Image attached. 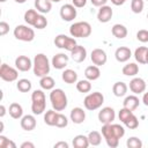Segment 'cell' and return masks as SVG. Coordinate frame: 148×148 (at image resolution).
<instances>
[{
	"mask_svg": "<svg viewBox=\"0 0 148 148\" xmlns=\"http://www.w3.org/2000/svg\"><path fill=\"white\" fill-rule=\"evenodd\" d=\"M34 65H32V69H34V74L37 77H43L45 75H47L50 73V61L47 59V57L44 53H37L34 58Z\"/></svg>",
	"mask_w": 148,
	"mask_h": 148,
	"instance_id": "obj_1",
	"label": "cell"
},
{
	"mask_svg": "<svg viewBox=\"0 0 148 148\" xmlns=\"http://www.w3.org/2000/svg\"><path fill=\"white\" fill-rule=\"evenodd\" d=\"M50 102L51 105L53 108V110L56 111H62L67 108V96L65 94V91L60 88H53L50 92Z\"/></svg>",
	"mask_w": 148,
	"mask_h": 148,
	"instance_id": "obj_2",
	"label": "cell"
},
{
	"mask_svg": "<svg viewBox=\"0 0 148 148\" xmlns=\"http://www.w3.org/2000/svg\"><path fill=\"white\" fill-rule=\"evenodd\" d=\"M46 108V98L43 90L37 89L31 94V111L34 114H42Z\"/></svg>",
	"mask_w": 148,
	"mask_h": 148,
	"instance_id": "obj_3",
	"label": "cell"
},
{
	"mask_svg": "<svg viewBox=\"0 0 148 148\" xmlns=\"http://www.w3.org/2000/svg\"><path fill=\"white\" fill-rule=\"evenodd\" d=\"M69 34L74 38H87L91 34V25L86 21L75 22L69 27Z\"/></svg>",
	"mask_w": 148,
	"mask_h": 148,
	"instance_id": "obj_4",
	"label": "cell"
},
{
	"mask_svg": "<svg viewBox=\"0 0 148 148\" xmlns=\"http://www.w3.org/2000/svg\"><path fill=\"white\" fill-rule=\"evenodd\" d=\"M104 103V96L102 92L99 91H95V92H91L89 95H87L83 99V105L87 110L89 111H94V110H97L98 108L102 106V104Z\"/></svg>",
	"mask_w": 148,
	"mask_h": 148,
	"instance_id": "obj_5",
	"label": "cell"
},
{
	"mask_svg": "<svg viewBox=\"0 0 148 148\" xmlns=\"http://www.w3.org/2000/svg\"><path fill=\"white\" fill-rule=\"evenodd\" d=\"M102 135L104 136L106 145L111 148H116L119 145V138L116 134L113 127H112V123L111 124H104L102 127Z\"/></svg>",
	"mask_w": 148,
	"mask_h": 148,
	"instance_id": "obj_6",
	"label": "cell"
},
{
	"mask_svg": "<svg viewBox=\"0 0 148 148\" xmlns=\"http://www.w3.org/2000/svg\"><path fill=\"white\" fill-rule=\"evenodd\" d=\"M14 37L22 42H31L35 38V31L32 28H29L28 25L18 24L14 29Z\"/></svg>",
	"mask_w": 148,
	"mask_h": 148,
	"instance_id": "obj_7",
	"label": "cell"
},
{
	"mask_svg": "<svg viewBox=\"0 0 148 148\" xmlns=\"http://www.w3.org/2000/svg\"><path fill=\"white\" fill-rule=\"evenodd\" d=\"M54 45L59 49H64V50H67V51L71 52L77 44H76L75 38L68 37L64 34H60L54 38Z\"/></svg>",
	"mask_w": 148,
	"mask_h": 148,
	"instance_id": "obj_8",
	"label": "cell"
},
{
	"mask_svg": "<svg viewBox=\"0 0 148 148\" xmlns=\"http://www.w3.org/2000/svg\"><path fill=\"white\" fill-rule=\"evenodd\" d=\"M18 69L7 64H2L0 67V77L6 82H14L18 77Z\"/></svg>",
	"mask_w": 148,
	"mask_h": 148,
	"instance_id": "obj_9",
	"label": "cell"
},
{
	"mask_svg": "<svg viewBox=\"0 0 148 148\" xmlns=\"http://www.w3.org/2000/svg\"><path fill=\"white\" fill-rule=\"evenodd\" d=\"M60 17L66 21V22H71L73 21L76 15H77V12H76V7L74 5H71V3H65L61 6L60 8Z\"/></svg>",
	"mask_w": 148,
	"mask_h": 148,
	"instance_id": "obj_10",
	"label": "cell"
},
{
	"mask_svg": "<svg viewBox=\"0 0 148 148\" xmlns=\"http://www.w3.org/2000/svg\"><path fill=\"white\" fill-rule=\"evenodd\" d=\"M116 118V112L111 106H105L98 112V120L104 124H111Z\"/></svg>",
	"mask_w": 148,
	"mask_h": 148,
	"instance_id": "obj_11",
	"label": "cell"
},
{
	"mask_svg": "<svg viewBox=\"0 0 148 148\" xmlns=\"http://www.w3.org/2000/svg\"><path fill=\"white\" fill-rule=\"evenodd\" d=\"M90 59H91V61H92L94 65H96V66H103V65H105V62L108 60V56H106V53H105L104 50H102V49H94L91 51Z\"/></svg>",
	"mask_w": 148,
	"mask_h": 148,
	"instance_id": "obj_12",
	"label": "cell"
},
{
	"mask_svg": "<svg viewBox=\"0 0 148 148\" xmlns=\"http://www.w3.org/2000/svg\"><path fill=\"white\" fill-rule=\"evenodd\" d=\"M32 65H34V62L27 56H18L15 59V66L21 72H28L32 67Z\"/></svg>",
	"mask_w": 148,
	"mask_h": 148,
	"instance_id": "obj_13",
	"label": "cell"
},
{
	"mask_svg": "<svg viewBox=\"0 0 148 148\" xmlns=\"http://www.w3.org/2000/svg\"><path fill=\"white\" fill-rule=\"evenodd\" d=\"M130 90L138 95V94H141L146 90V82L141 77H133L131 81H130Z\"/></svg>",
	"mask_w": 148,
	"mask_h": 148,
	"instance_id": "obj_14",
	"label": "cell"
},
{
	"mask_svg": "<svg viewBox=\"0 0 148 148\" xmlns=\"http://www.w3.org/2000/svg\"><path fill=\"white\" fill-rule=\"evenodd\" d=\"M112 15H113L112 8L110 6H108V5H104V6L99 7V9L97 12V20L99 22H102V23H106V22H109L111 20Z\"/></svg>",
	"mask_w": 148,
	"mask_h": 148,
	"instance_id": "obj_15",
	"label": "cell"
},
{
	"mask_svg": "<svg viewBox=\"0 0 148 148\" xmlns=\"http://www.w3.org/2000/svg\"><path fill=\"white\" fill-rule=\"evenodd\" d=\"M68 64V56H66L65 53H57L53 56L52 60H51V65L56 68V69H64Z\"/></svg>",
	"mask_w": 148,
	"mask_h": 148,
	"instance_id": "obj_16",
	"label": "cell"
},
{
	"mask_svg": "<svg viewBox=\"0 0 148 148\" xmlns=\"http://www.w3.org/2000/svg\"><path fill=\"white\" fill-rule=\"evenodd\" d=\"M71 57L75 62H82L87 58V50L82 45H76L71 51Z\"/></svg>",
	"mask_w": 148,
	"mask_h": 148,
	"instance_id": "obj_17",
	"label": "cell"
},
{
	"mask_svg": "<svg viewBox=\"0 0 148 148\" xmlns=\"http://www.w3.org/2000/svg\"><path fill=\"white\" fill-rule=\"evenodd\" d=\"M114 57L117 59V61L119 62H126L127 60H130V58L132 57V52L131 49L127 46H120L114 52Z\"/></svg>",
	"mask_w": 148,
	"mask_h": 148,
	"instance_id": "obj_18",
	"label": "cell"
},
{
	"mask_svg": "<svg viewBox=\"0 0 148 148\" xmlns=\"http://www.w3.org/2000/svg\"><path fill=\"white\" fill-rule=\"evenodd\" d=\"M21 127L24 130V131H32L35 130L36 125H37V121H36V118L32 116V114H25L21 118Z\"/></svg>",
	"mask_w": 148,
	"mask_h": 148,
	"instance_id": "obj_19",
	"label": "cell"
},
{
	"mask_svg": "<svg viewBox=\"0 0 148 148\" xmlns=\"http://www.w3.org/2000/svg\"><path fill=\"white\" fill-rule=\"evenodd\" d=\"M69 118L74 124H82L84 121V119H86V112L83 111L82 108H79V106L73 108L71 110Z\"/></svg>",
	"mask_w": 148,
	"mask_h": 148,
	"instance_id": "obj_20",
	"label": "cell"
},
{
	"mask_svg": "<svg viewBox=\"0 0 148 148\" xmlns=\"http://www.w3.org/2000/svg\"><path fill=\"white\" fill-rule=\"evenodd\" d=\"M35 8L40 14H47L52 9L51 0H35Z\"/></svg>",
	"mask_w": 148,
	"mask_h": 148,
	"instance_id": "obj_21",
	"label": "cell"
},
{
	"mask_svg": "<svg viewBox=\"0 0 148 148\" xmlns=\"http://www.w3.org/2000/svg\"><path fill=\"white\" fill-rule=\"evenodd\" d=\"M84 76L87 77V80L89 81H95L101 76V71L98 68V66L92 65V66H88L84 71Z\"/></svg>",
	"mask_w": 148,
	"mask_h": 148,
	"instance_id": "obj_22",
	"label": "cell"
},
{
	"mask_svg": "<svg viewBox=\"0 0 148 148\" xmlns=\"http://www.w3.org/2000/svg\"><path fill=\"white\" fill-rule=\"evenodd\" d=\"M140 104V101L139 98L135 96V95H130V96H126L124 102H123V106L131 110V111H134Z\"/></svg>",
	"mask_w": 148,
	"mask_h": 148,
	"instance_id": "obj_23",
	"label": "cell"
},
{
	"mask_svg": "<svg viewBox=\"0 0 148 148\" xmlns=\"http://www.w3.org/2000/svg\"><path fill=\"white\" fill-rule=\"evenodd\" d=\"M61 79L64 82L68 83V84H73L77 81V73L74 69H65L61 74Z\"/></svg>",
	"mask_w": 148,
	"mask_h": 148,
	"instance_id": "obj_24",
	"label": "cell"
},
{
	"mask_svg": "<svg viewBox=\"0 0 148 148\" xmlns=\"http://www.w3.org/2000/svg\"><path fill=\"white\" fill-rule=\"evenodd\" d=\"M8 112L13 119H21L23 117V109H22L21 104H18V103H12L9 105Z\"/></svg>",
	"mask_w": 148,
	"mask_h": 148,
	"instance_id": "obj_25",
	"label": "cell"
},
{
	"mask_svg": "<svg viewBox=\"0 0 148 148\" xmlns=\"http://www.w3.org/2000/svg\"><path fill=\"white\" fill-rule=\"evenodd\" d=\"M111 32H112V35H113L116 38L123 39V38H125V37L127 36V28H126L124 24L117 23V24H114V25L112 27Z\"/></svg>",
	"mask_w": 148,
	"mask_h": 148,
	"instance_id": "obj_26",
	"label": "cell"
},
{
	"mask_svg": "<svg viewBox=\"0 0 148 148\" xmlns=\"http://www.w3.org/2000/svg\"><path fill=\"white\" fill-rule=\"evenodd\" d=\"M127 89H128L127 84L125 82H121V81L116 82L113 84V87H112V91H113V95L116 97H123V96H125L126 92H127Z\"/></svg>",
	"mask_w": 148,
	"mask_h": 148,
	"instance_id": "obj_27",
	"label": "cell"
},
{
	"mask_svg": "<svg viewBox=\"0 0 148 148\" xmlns=\"http://www.w3.org/2000/svg\"><path fill=\"white\" fill-rule=\"evenodd\" d=\"M72 143H73L74 148H88V146L90 145L89 140H88V136H86L83 134H79V135L74 136Z\"/></svg>",
	"mask_w": 148,
	"mask_h": 148,
	"instance_id": "obj_28",
	"label": "cell"
},
{
	"mask_svg": "<svg viewBox=\"0 0 148 148\" xmlns=\"http://www.w3.org/2000/svg\"><path fill=\"white\" fill-rule=\"evenodd\" d=\"M147 51H148V47H146V46H139L138 49H135L134 58L139 64H147V60H146Z\"/></svg>",
	"mask_w": 148,
	"mask_h": 148,
	"instance_id": "obj_29",
	"label": "cell"
},
{
	"mask_svg": "<svg viewBox=\"0 0 148 148\" xmlns=\"http://www.w3.org/2000/svg\"><path fill=\"white\" fill-rule=\"evenodd\" d=\"M39 86L44 90H52L54 88V86H56V82H54V79L53 77H51L49 75H45V76L40 77Z\"/></svg>",
	"mask_w": 148,
	"mask_h": 148,
	"instance_id": "obj_30",
	"label": "cell"
},
{
	"mask_svg": "<svg viewBox=\"0 0 148 148\" xmlns=\"http://www.w3.org/2000/svg\"><path fill=\"white\" fill-rule=\"evenodd\" d=\"M123 74L126 76H135L139 73V66L135 62H130L123 67Z\"/></svg>",
	"mask_w": 148,
	"mask_h": 148,
	"instance_id": "obj_31",
	"label": "cell"
},
{
	"mask_svg": "<svg viewBox=\"0 0 148 148\" xmlns=\"http://www.w3.org/2000/svg\"><path fill=\"white\" fill-rule=\"evenodd\" d=\"M57 116H58V111H56V110L46 111L45 114H44V123L49 126H56Z\"/></svg>",
	"mask_w": 148,
	"mask_h": 148,
	"instance_id": "obj_32",
	"label": "cell"
},
{
	"mask_svg": "<svg viewBox=\"0 0 148 148\" xmlns=\"http://www.w3.org/2000/svg\"><path fill=\"white\" fill-rule=\"evenodd\" d=\"M16 88H17V90L21 91V92H28V91L31 90L32 83H31V81L28 80V79H20V80L17 81V83H16Z\"/></svg>",
	"mask_w": 148,
	"mask_h": 148,
	"instance_id": "obj_33",
	"label": "cell"
},
{
	"mask_svg": "<svg viewBox=\"0 0 148 148\" xmlns=\"http://www.w3.org/2000/svg\"><path fill=\"white\" fill-rule=\"evenodd\" d=\"M38 12L36 9H28L25 13H24V21L25 23L30 24V25H34L36 18L38 17Z\"/></svg>",
	"mask_w": 148,
	"mask_h": 148,
	"instance_id": "obj_34",
	"label": "cell"
},
{
	"mask_svg": "<svg viewBox=\"0 0 148 148\" xmlns=\"http://www.w3.org/2000/svg\"><path fill=\"white\" fill-rule=\"evenodd\" d=\"M87 136H88L89 143H90L91 146H98V145H101V142H102V135H101V133L97 132V131H91V132H89V134H88Z\"/></svg>",
	"mask_w": 148,
	"mask_h": 148,
	"instance_id": "obj_35",
	"label": "cell"
},
{
	"mask_svg": "<svg viewBox=\"0 0 148 148\" xmlns=\"http://www.w3.org/2000/svg\"><path fill=\"white\" fill-rule=\"evenodd\" d=\"M76 89H77V91L83 92V94L89 92L91 90V83L89 80H80L76 83Z\"/></svg>",
	"mask_w": 148,
	"mask_h": 148,
	"instance_id": "obj_36",
	"label": "cell"
},
{
	"mask_svg": "<svg viewBox=\"0 0 148 148\" xmlns=\"http://www.w3.org/2000/svg\"><path fill=\"white\" fill-rule=\"evenodd\" d=\"M124 124H125V126H126L127 128L134 130V128H136V127L139 126V120H138L136 116H134V114L132 113V114L124 121Z\"/></svg>",
	"mask_w": 148,
	"mask_h": 148,
	"instance_id": "obj_37",
	"label": "cell"
},
{
	"mask_svg": "<svg viewBox=\"0 0 148 148\" xmlns=\"http://www.w3.org/2000/svg\"><path fill=\"white\" fill-rule=\"evenodd\" d=\"M143 7H145V2L143 0H132L131 1V9L133 13L135 14H139L143 10Z\"/></svg>",
	"mask_w": 148,
	"mask_h": 148,
	"instance_id": "obj_38",
	"label": "cell"
},
{
	"mask_svg": "<svg viewBox=\"0 0 148 148\" xmlns=\"http://www.w3.org/2000/svg\"><path fill=\"white\" fill-rule=\"evenodd\" d=\"M126 146L128 148H141L142 147V141L136 136H131V138L127 139Z\"/></svg>",
	"mask_w": 148,
	"mask_h": 148,
	"instance_id": "obj_39",
	"label": "cell"
},
{
	"mask_svg": "<svg viewBox=\"0 0 148 148\" xmlns=\"http://www.w3.org/2000/svg\"><path fill=\"white\" fill-rule=\"evenodd\" d=\"M46 25H47V20H46V17H45L43 14H39L38 17L36 18V21H35V23H34L32 27H35V28H37V29H44V28H46Z\"/></svg>",
	"mask_w": 148,
	"mask_h": 148,
	"instance_id": "obj_40",
	"label": "cell"
},
{
	"mask_svg": "<svg viewBox=\"0 0 148 148\" xmlns=\"http://www.w3.org/2000/svg\"><path fill=\"white\" fill-rule=\"evenodd\" d=\"M0 147L1 148H16V145L14 141L7 139L5 135L0 134Z\"/></svg>",
	"mask_w": 148,
	"mask_h": 148,
	"instance_id": "obj_41",
	"label": "cell"
},
{
	"mask_svg": "<svg viewBox=\"0 0 148 148\" xmlns=\"http://www.w3.org/2000/svg\"><path fill=\"white\" fill-rule=\"evenodd\" d=\"M67 125H68V119H67V117H66L65 114L58 112L57 121H56V126L59 127V128H62V127H66Z\"/></svg>",
	"mask_w": 148,
	"mask_h": 148,
	"instance_id": "obj_42",
	"label": "cell"
},
{
	"mask_svg": "<svg viewBox=\"0 0 148 148\" xmlns=\"http://www.w3.org/2000/svg\"><path fill=\"white\" fill-rule=\"evenodd\" d=\"M132 113H133V111H131V110H128V109H126V108L123 106V109H120V110H119V113H118L119 120H120L121 123H124Z\"/></svg>",
	"mask_w": 148,
	"mask_h": 148,
	"instance_id": "obj_43",
	"label": "cell"
},
{
	"mask_svg": "<svg viewBox=\"0 0 148 148\" xmlns=\"http://www.w3.org/2000/svg\"><path fill=\"white\" fill-rule=\"evenodd\" d=\"M136 39L141 43H147L148 42V30L141 29L136 32Z\"/></svg>",
	"mask_w": 148,
	"mask_h": 148,
	"instance_id": "obj_44",
	"label": "cell"
},
{
	"mask_svg": "<svg viewBox=\"0 0 148 148\" xmlns=\"http://www.w3.org/2000/svg\"><path fill=\"white\" fill-rule=\"evenodd\" d=\"M112 127H113V130H114V132H116V134L118 135L119 139H121L125 135V128L121 125H119V124H112Z\"/></svg>",
	"mask_w": 148,
	"mask_h": 148,
	"instance_id": "obj_45",
	"label": "cell"
},
{
	"mask_svg": "<svg viewBox=\"0 0 148 148\" xmlns=\"http://www.w3.org/2000/svg\"><path fill=\"white\" fill-rule=\"evenodd\" d=\"M9 31V24L5 21H1L0 22V36H5L7 35Z\"/></svg>",
	"mask_w": 148,
	"mask_h": 148,
	"instance_id": "obj_46",
	"label": "cell"
},
{
	"mask_svg": "<svg viewBox=\"0 0 148 148\" xmlns=\"http://www.w3.org/2000/svg\"><path fill=\"white\" fill-rule=\"evenodd\" d=\"M87 3V0H72V5H74L76 8H82Z\"/></svg>",
	"mask_w": 148,
	"mask_h": 148,
	"instance_id": "obj_47",
	"label": "cell"
},
{
	"mask_svg": "<svg viewBox=\"0 0 148 148\" xmlns=\"http://www.w3.org/2000/svg\"><path fill=\"white\" fill-rule=\"evenodd\" d=\"M90 1H91L92 6H95V7H102V6L106 5V2H108V0H90Z\"/></svg>",
	"mask_w": 148,
	"mask_h": 148,
	"instance_id": "obj_48",
	"label": "cell"
},
{
	"mask_svg": "<svg viewBox=\"0 0 148 148\" xmlns=\"http://www.w3.org/2000/svg\"><path fill=\"white\" fill-rule=\"evenodd\" d=\"M54 148H68V143L65 141H59L54 143Z\"/></svg>",
	"mask_w": 148,
	"mask_h": 148,
	"instance_id": "obj_49",
	"label": "cell"
},
{
	"mask_svg": "<svg viewBox=\"0 0 148 148\" xmlns=\"http://www.w3.org/2000/svg\"><path fill=\"white\" fill-rule=\"evenodd\" d=\"M34 147H35V145L32 142H29V141H25L21 145V148H34Z\"/></svg>",
	"mask_w": 148,
	"mask_h": 148,
	"instance_id": "obj_50",
	"label": "cell"
},
{
	"mask_svg": "<svg viewBox=\"0 0 148 148\" xmlns=\"http://www.w3.org/2000/svg\"><path fill=\"white\" fill-rule=\"evenodd\" d=\"M111 2L114 6H120V5H124L126 2V0H111Z\"/></svg>",
	"mask_w": 148,
	"mask_h": 148,
	"instance_id": "obj_51",
	"label": "cell"
},
{
	"mask_svg": "<svg viewBox=\"0 0 148 148\" xmlns=\"http://www.w3.org/2000/svg\"><path fill=\"white\" fill-rule=\"evenodd\" d=\"M142 102H143V104H145L146 106H148V91L143 94V96H142Z\"/></svg>",
	"mask_w": 148,
	"mask_h": 148,
	"instance_id": "obj_52",
	"label": "cell"
},
{
	"mask_svg": "<svg viewBox=\"0 0 148 148\" xmlns=\"http://www.w3.org/2000/svg\"><path fill=\"white\" fill-rule=\"evenodd\" d=\"M5 114H6V108H5V105L1 104V105H0V117L2 118Z\"/></svg>",
	"mask_w": 148,
	"mask_h": 148,
	"instance_id": "obj_53",
	"label": "cell"
},
{
	"mask_svg": "<svg viewBox=\"0 0 148 148\" xmlns=\"http://www.w3.org/2000/svg\"><path fill=\"white\" fill-rule=\"evenodd\" d=\"M15 2H17V3H24L27 0H14Z\"/></svg>",
	"mask_w": 148,
	"mask_h": 148,
	"instance_id": "obj_54",
	"label": "cell"
},
{
	"mask_svg": "<svg viewBox=\"0 0 148 148\" xmlns=\"http://www.w3.org/2000/svg\"><path fill=\"white\" fill-rule=\"evenodd\" d=\"M3 131V123L1 121V128H0V132H2Z\"/></svg>",
	"mask_w": 148,
	"mask_h": 148,
	"instance_id": "obj_55",
	"label": "cell"
},
{
	"mask_svg": "<svg viewBox=\"0 0 148 148\" xmlns=\"http://www.w3.org/2000/svg\"><path fill=\"white\" fill-rule=\"evenodd\" d=\"M51 1H52V2H60L61 0H51Z\"/></svg>",
	"mask_w": 148,
	"mask_h": 148,
	"instance_id": "obj_56",
	"label": "cell"
},
{
	"mask_svg": "<svg viewBox=\"0 0 148 148\" xmlns=\"http://www.w3.org/2000/svg\"><path fill=\"white\" fill-rule=\"evenodd\" d=\"M146 60H147V64H148V51H147V58H146Z\"/></svg>",
	"mask_w": 148,
	"mask_h": 148,
	"instance_id": "obj_57",
	"label": "cell"
},
{
	"mask_svg": "<svg viewBox=\"0 0 148 148\" xmlns=\"http://www.w3.org/2000/svg\"><path fill=\"white\" fill-rule=\"evenodd\" d=\"M5 1H6V0H0V2H5Z\"/></svg>",
	"mask_w": 148,
	"mask_h": 148,
	"instance_id": "obj_58",
	"label": "cell"
},
{
	"mask_svg": "<svg viewBox=\"0 0 148 148\" xmlns=\"http://www.w3.org/2000/svg\"><path fill=\"white\" fill-rule=\"evenodd\" d=\"M147 18H148V14H147Z\"/></svg>",
	"mask_w": 148,
	"mask_h": 148,
	"instance_id": "obj_59",
	"label": "cell"
},
{
	"mask_svg": "<svg viewBox=\"0 0 148 148\" xmlns=\"http://www.w3.org/2000/svg\"><path fill=\"white\" fill-rule=\"evenodd\" d=\"M147 1H148V0H147Z\"/></svg>",
	"mask_w": 148,
	"mask_h": 148,
	"instance_id": "obj_60",
	"label": "cell"
}]
</instances>
